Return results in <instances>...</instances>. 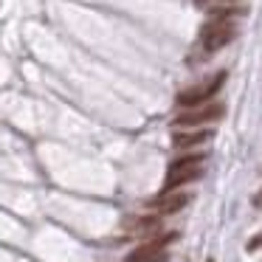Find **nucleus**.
I'll use <instances>...</instances> for the list:
<instances>
[{"instance_id":"obj_1","label":"nucleus","mask_w":262,"mask_h":262,"mask_svg":"<svg viewBox=\"0 0 262 262\" xmlns=\"http://www.w3.org/2000/svg\"><path fill=\"white\" fill-rule=\"evenodd\" d=\"M226 71H217V74H211L206 82H200V85H194V88H183L181 93H178V107L181 110H186V107H198V104H206V102H211V99L220 93V88H223V82H226Z\"/></svg>"},{"instance_id":"obj_5","label":"nucleus","mask_w":262,"mask_h":262,"mask_svg":"<svg viewBox=\"0 0 262 262\" xmlns=\"http://www.w3.org/2000/svg\"><path fill=\"white\" fill-rule=\"evenodd\" d=\"M189 200H192V194H186V192H164L161 198H155V200H149V209H155V211H161V214H178V211H183L189 206Z\"/></svg>"},{"instance_id":"obj_6","label":"nucleus","mask_w":262,"mask_h":262,"mask_svg":"<svg viewBox=\"0 0 262 262\" xmlns=\"http://www.w3.org/2000/svg\"><path fill=\"white\" fill-rule=\"evenodd\" d=\"M211 138H214V133L211 130H194V127H189V130H178L172 133V147L175 149H194V147H203V144H209Z\"/></svg>"},{"instance_id":"obj_3","label":"nucleus","mask_w":262,"mask_h":262,"mask_svg":"<svg viewBox=\"0 0 262 262\" xmlns=\"http://www.w3.org/2000/svg\"><path fill=\"white\" fill-rule=\"evenodd\" d=\"M178 234L175 231H166L161 237H149L147 243H141L138 248H133L127 254V262H166L169 254H166V245L175 243Z\"/></svg>"},{"instance_id":"obj_4","label":"nucleus","mask_w":262,"mask_h":262,"mask_svg":"<svg viewBox=\"0 0 262 262\" xmlns=\"http://www.w3.org/2000/svg\"><path fill=\"white\" fill-rule=\"evenodd\" d=\"M226 107L220 102H206V104H198V107H186L172 119L175 127H200V124H211V121H220Z\"/></svg>"},{"instance_id":"obj_11","label":"nucleus","mask_w":262,"mask_h":262,"mask_svg":"<svg viewBox=\"0 0 262 262\" xmlns=\"http://www.w3.org/2000/svg\"><path fill=\"white\" fill-rule=\"evenodd\" d=\"M217 3H226V0H217ZM228 3H231V0H228Z\"/></svg>"},{"instance_id":"obj_9","label":"nucleus","mask_w":262,"mask_h":262,"mask_svg":"<svg viewBox=\"0 0 262 262\" xmlns=\"http://www.w3.org/2000/svg\"><path fill=\"white\" fill-rule=\"evenodd\" d=\"M239 17L237 6H211L209 9V20H234Z\"/></svg>"},{"instance_id":"obj_7","label":"nucleus","mask_w":262,"mask_h":262,"mask_svg":"<svg viewBox=\"0 0 262 262\" xmlns=\"http://www.w3.org/2000/svg\"><path fill=\"white\" fill-rule=\"evenodd\" d=\"M124 228L130 234H149L152 237L155 231H161V217L152 214V217H136V220H127Z\"/></svg>"},{"instance_id":"obj_8","label":"nucleus","mask_w":262,"mask_h":262,"mask_svg":"<svg viewBox=\"0 0 262 262\" xmlns=\"http://www.w3.org/2000/svg\"><path fill=\"white\" fill-rule=\"evenodd\" d=\"M206 161V152H189V155H178V158H172L169 164V172L175 169H192V166H203Z\"/></svg>"},{"instance_id":"obj_2","label":"nucleus","mask_w":262,"mask_h":262,"mask_svg":"<svg viewBox=\"0 0 262 262\" xmlns=\"http://www.w3.org/2000/svg\"><path fill=\"white\" fill-rule=\"evenodd\" d=\"M234 37H237L234 20H209V23L200 26V46H203L206 54L226 48L228 42H234Z\"/></svg>"},{"instance_id":"obj_10","label":"nucleus","mask_w":262,"mask_h":262,"mask_svg":"<svg viewBox=\"0 0 262 262\" xmlns=\"http://www.w3.org/2000/svg\"><path fill=\"white\" fill-rule=\"evenodd\" d=\"M259 248H262V231H259V234H254V237H251L248 243H245V251H248V254H256Z\"/></svg>"}]
</instances>
